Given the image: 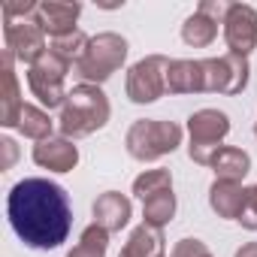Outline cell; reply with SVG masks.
<instances>
[{"instance_id":"cell-1","label":"cell","mask_w":257,"mask_h":257,"mask_svg":"<svg viewBox=\"0 0 257 257\" xmlns=\"http://www.w3.org/2000/svg\"><path fill=\"white\" fill-rule=\"evenodd\" d=\"M7 215L16 236L28 248H58L67 242L73 227V212L67 191L49 179H25L7 197Z\"/></svg>"},{"instance_id":"cell-2","label":"cell","mask_w":257,"mask_h":257,"mask_svg":"<svg viewBox=\"0 0 257 257\" xmlns=\"http://www.w3.org/2000/svg\"><path fill=\"white\" fill-rule=\"evenodd\" d=\"M109 121V100L106 94L97 88V85H76L64 106H61V134L70 140H79V137H91L94 131H100V127Z\"/></svg>"},{"instance_id":"cell-3","label":"cell","mask_w":257,"mask_h":257,"mask_svg":"<svg viewBox=\"0 0 257 257\" xmlns=\"http://www.w3.org/2000/svg\"><path fill=\"white\" fill-rule=\"evenodd\" d=\"M127 152L131 158L149 164L158 161L182 146V127L176 121H158V118H143L127 131Z\"/></svg>"},{"instance_id":"cell-4","label":"cell","mask_w":257,"mask_h":257,"mask_svg":"<svg viewBox=\"0 0 257 257\" xmlns=\"http://www.w3.org/2000/svg\"><path fill=\"white\" fill-rule=\"evenodd\" d=\"M127 58V40L118 34H97L88 43L85 58L76 64V73L88 82V85H100L106 82Z\"/></svg>"},{"instance_id":"cell-5","label":"cell","mask_w":257,"mask_h":257,"mask_svg":"<svg viewBox=\"0 0 257 257\" xmlns=\"http://www.w3.org/2000/svg\"><path fill=\"white\" fill-rule=\"evenodd\" d=\"M188 131H191V146H188L191 161L200 167H209L224 137L230 134V118L218 109H200L188 118Z\"/></svg>"},{"instance_id":"cell-6","label":"cell","mask_w":257,"mask_h":257,"mask_svg":"<svg viewBox=\"0 0 257 257\" xmlns=\"http://www.w3.org/2000/svg\"><path fill=\"white\" fill-rule=\"evenodd\" d=\"M67 73H70V64H67L64 58H58L52 49H49L37 64H31V70H28V85H31L34 97H37L46 109L64 106V100H67V94H70V91H64Z\"/></svg>"},{"instance_id":"cell-7","label":"cell","mask_w":257,"mask_h":257,"mask_svg":"<svg viewBox=\"0 0 257 257\" xmlns=\"http://www.w3.org/2000/svg\"><path fill=\"white\" fill-rule=\"evenodd\" d=\"M167 70L170 58L164 55H149L137 61L127 73V97L134 103H155L158 97L167 94Z\"/></svg>"},{"instance_id":"cell-8","label":"cell","mask_w":257,"mask_h":257,"mask_svg":"<svg viewBox=\"0 0 257 257\" xmlns=\"http://www.w3.org/2000/svg\"><path fill=\"white\" fill-rule=\"evenodd\" d=\"M4 40L7 52L25 64H37L46 49V31L37 25V19H4Z\"/></svg>"},{"instance_id":"cell-9","label":"cell","mask_w":257,"mask_h":257,"mask_svg":"<svg viewBox=\"0 0 257 257\" xmlns=\"http://www.w3.org/2000/svg\"><path fill=\"white\" fill-rule=\"evenodd\" d=\"M248 58L242 55H221V58H206L203 61V76H206V91L218 94H239L248 85Z\"/></svg>"},{"instance_id":"cell-10","label":"cell","mask_w":257,"mask_h":257,"mask_svg":"<svg viewBox=\"0 0 257 257\" xmlns=\"http://www.w3.org/2000/svg\"><path fill=\"white\" fill-rule=\"evenodd\" d=\"M224 40L233 55L248 58L257 49V10L248 4H230L224 19Z\"/></svg>"},{"instance_id":"cell-11","label":"cell","mask_w":257,"mask_h":257,"mask_svg":"<svg viewBox=\"0 0 257 257\" xmlns=\"http://www.w3.org/2000/svg\"><path fill=\"white\" fill-rule=\"evenodd\" d=\"M82 13V4H70V0H46V4L37 7V25L52 37H64V34H73L76 31V19Z\"/></svg>"},{"instance_id":"cell-12","label":"cell","mask_w":257,"mask_h":257,"mask_svg":"<svg viewBox=\"0 0 257 257\" xmlns=\"http://www.w3.org/2000/svg\"><path fill=\"white\" fill-rule=\"evenodd\" d=\"M34 164L52 173H70L79 164V149L67 137H52L34 146Z\"/></svg>"},{"instance_id":"cell-13","label":"cell","mask_w":257,"mask_h":257,"mask_svg":"<svg viewBox=\"0 0 257 257\" xmlns=\"http://www.w3.org/2000/svg\"><path fill=\"white\" fill-rule=\"evenodd\" d=\"M131 221V200L118 191H106L94 200V224H100L106 233H118Z\"/></svg>"},{"instance_id":"cell-14","label":"cell","mask_w":257,"mask_h":257,"mask_svg":"<svg viewBox=\"0 0 257 257\" xmlns=\"http://www.w3.org/2000/svg\"><path fill=\"white\" fill-rule=\"evenodd\" d=\"M245 203H248V188H242V182H221V179H215V185L209 188V206L218 212V218L239 221Z\"/></svg>"},{"instance_id":"cell-15","label":"cell","mask_w":257,"mask_h":257,"mask_svg":"<svg viewBox=\"0 0 257 257\" xmlns=\"http://www.w3.org/2000/svg\"><path fill=\"white\" fill-rule=\"evenodd\" d=\"M167 91L170 94H197V91H206L203 61H170Z\"/></svg>"},{"instance_id":"cell-16","label":"cell","mask_w":257,"mask_h":257,"mask_svg":"<svg viewBox=\"0 0 257 257\" xmlns=\"http://www.w3.org/2000/svg\"><path fill=\"white\" fill-rule=\"evenodd\" d=\"M209 167L215 170V179H221V182H242V179L248 176V170H251V158H248V152H242V149L221 146V149L215 152V158H212Z\"/></svg>"},{"instance_id":"cell-17","label":"cell","mask_w":257,"mask_h":257,"mask_svg":"<svg viewBox=\"0 0 257 257\" xmlns=\"http://www.w3.org/2000/svg\"><path fill=\"white\" fill-rule=\"evenodd\" d=\"M22 109H25V100L19 97V79L13 73V55L4 52V106H0V124L16 127Z\"/></svg>"},{"instance_id":"cell-18","label":"cell","mask_w":257,"mask_h":257,"mask_svg":"<svg viewBox=\"0 0 257 257\" xmlns=\"http://www.w3.org/2000/svg\"><path fill=\"white\" fill-rule=\"evenodd\" d=\"M118 257H164V233L158 227L140 224Z\"/></svg>"},{"instance_id":"cell-19","label":"cell","mask_w":257,"mask_h":257,"mask_svg":"<svg viewBox=\"0 0 257 257\" xmlns=\"http://www.w3.org/2000/svg\"><path fill=\"white\" fill-rule=\"evenodd\" d=\"M19 131L28 137V140H37V143H43V140H52V118H49V112L46 109H40V106H31V103H25V109H22V115H19Z\"/></svg>"},{"instance_id":"cell-20","label":"cell","mask_w":257,"mask_h":257,"mask_svg":"<svg viewBox=\"0 0 257 257\" xmlns=\"http://www.w3.org/2000/svg\"><path fill=\"white\" fill-rule=\"evenodd\" d=\"M215 37H218V22L209 19V16H203V13H194V16L182 25V40H185L188 46H194V49L212 46Z\"/></svg>"},{"instance_id":"cell-21","label":"cell","mask_w":257,"mask_h":257,"mask_svg":"<svg viewBox=\"0 0 257 257\" xmlns=\"http://www.w3.org/2000/svg\"><path fill=\"white\" fill-rule=\"evenodd\" d=\"M173 215H176V194L173 191H164V194H155V197L143 200V218H146L143 224L164 230L173 221Z\"/></svg>"},{"instance_id":"cell-22","label":"cell","mask_w":257,"mask_h":257,"mask_svg":"<svg viewBox=\"0 0 257 257\" xmlns=\"http://www.w3.org/2000/svg\"><path fill=\"white\" fill-rule=\"evenodd\" d=\"M106 248H109V233L100 224H88L82 230L76 248L67 257H106Z\"/></svg>"},{"instance_id":"cell-23","label":"cell","mask_w":257,"mask_h":257,"mask_svg":"<svg viewBox=\"0 0 257 257\" xmlns=\"http://www.w3.org/2000/svg\"><path fill=\"white\" fill-rule=\"evenodd\" d=\"M88 43H91V37L85 34V31H73V34H64V37H58V40H52V52L58 55V58H64L70 67L73 64H79L82 58H85V52H88Z\"/></svg>"},{"instance_id":"cell-24","label":"cell","mask_w":257,"mask_h":257,"mask_svg":"<svg viewBox=\"0 0 257 257\" xmlns=\"http://www.w3.org/2000/svg\"><path fill=\"white\" fill-rule=\"evenodd\" d=\"M164 191H173V176L170 170H146L143 176L134 179V194L140 200H149L155 194H164Z\"/></svg>"},{"instance_id":"cell-25","label":"cell","mask_w":257,"mask_h":257,"mask_svg":"<svg viewBox=\"0 0 257 257\" xmlns=\"http://www.w3.org/2000/svg\"><path fill=\"white\" fill-rule=\"evenodd\" d=\"M170 257H212V251L206 248L203 239H179Z\"/></svg>"},{"instance_id":"cell-26","label":"cell","mask_w":257,"mask_h":257,"mask_svg":"<svg viewBox=\"0 0 257 257\" xmlns=\"http://www.w3.org/2000/svg\"><path fill=\"white\" fill-rule=\"evenodd\" d=\"M239 224L245 230H257V185L248 188V203H245V209L239 215Z\"/></svg>"},{"instance_id":"cell-27","label":"cell","mask_w":257,"mask_h":257,"mask_svg":"<svg viewBox=\"0 0 257 257\" xmlns=\"http://www.w3.org/2000/svg\"><path fill=\"white\" fill-rule=\"evenodd\" d=\"M0 149L7 152V158H4V170H10L13 161H16V143H13V140H4V143H0Z\"/></svg>"},{"instance_id":"cell-28","label":"cell","mask_w":257,"mask_h":257,"mask_svg":"<svg viewBox=\"0 0 257 257\" xmlns=\"http://www.w3.org/2000/svg\"><path fill=\"white\" fill-rule=\"evenodd\" d=\"M236 257H257V242H248L236 251Z\"/></svg>"},{"instance_id":"cell-29","label":"cell","mask_w":257,"mask_h":257,"mask_svg":"<svg viewBox=\"0 0 257 257\" xmlns=\"http://www.w3.org/2000/svg\"><path fill=\"white\" fill-rule=\"evenodd\" d=\"M254 137H257V124H254Z\"/></svg>"}]
</instances>
